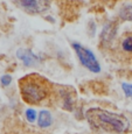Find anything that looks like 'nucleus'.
Segmentation results:
<instances>
[{
	"mask_svg": "<svg viewBox=\"0 0 132 134\" xmlns=\"http://www.w3.org/2000/svg\"><path fill=\"white\" fill-rule=\"evenodd\" d=\"M119 18L124 21H132V5H125L120 8Z\"/></svg>",
	"mask_w": 132,
	"mask_h": 134,
	"instance_id": "nucleus-8",
	"label": "nucleus"
},
{
	"mask_svg": "<svg viewBox=\"0 0 132 134\" xmlns=\"http://www.w3.org/2000/svg\"><path fill=\"white\" fill-rule=\"evenodd\" d=\"M122 48L126 53H132V35H129L122 42Z\"/></svg>",
	"mask_w": 132,
	"mask_h": 134,
	"instance_id": "nucleus-9",
	"label": "nucleus"
},
{
	"mask_svg": "<svg viewBox=\"0 0 132 134\" xmlns=\"http://www.w3.org/2000/svg\"><path fill=\"white\" fill-rule=\"evenodd\" d=\"M20 91L25 102L38 104L47 97V81L39 75H29L20 82Z\"/></svg>",
	"mask_w": 132,
	"mask_h": 134,
	"instance_id": "nucleus-2",
	"label": "nucleus"
},
{
	"mask_svg": "<svg viewBox=\"0 0 132 134\" xmlns=\"http://www.w3.org/2000/svg\"><path fill=\"white\" fill-rule=\"evenodd\" d=\"M38 124L40 127H48L51 124V115L48 111L43 110L40 112L39 114V119H38Z\"/></svg>",
	"mask_w": 132,
	"mask_h": 134,
	"instance_id": "nucleus-7",
	"label": "nucleus"
},
{
	"mask_svg": "<svg viewBox=\"0 0 132 134\" xmlns=\"http://www.w3.org/2000/svg\"><path fill=\"white\" fill-rule=\"evenodd\" d=\"M14 2L30 14L43 13L49 8V0H14Z\"/></svg>",
	"mask_w": 132,
	"mask_h": 134,
	"instance_id": "nucleus-4",
	"label": "nucleus"
},
{
	"mask_svg": "<svg viewBox=\"0 0 132 134\" xmlns=\"http://www.w3.org/2000/svg\"><path fill=\"white\" fill-rule=\"evenodd\" d=\"M122 87H123V91L126 97H132V84L123 83L122 84Z\"/></svg>",
	"mask_w": 132,
	"mask_h": 134,
	"instance_id": "nucleus-10",
	"label": "nucleus"
},
{
	"mask_svg": "<svg viewBox=\"0 0 132 134\" xmlns=\"http://www.w3.org/2000/svg\"><path fill=\"white\" fill-rule=\"evenodd\" d=\"M85 118L95 130L105 132L124 133L130 128V121L123 114L109 112L107 110L92 107L85 112Z\"/></svg>",
	"mask_w": 132,
	"mask_h": 134,
	"instance_id": "nucleus-1",
	"label": "nucleus"
},
{
	"mask_svg": "<svg viewBox=\"0 0 132 134\" xmlns=\"http://www.w3.org/2000/svg\"><path fill=\"white\" fill-rule=\"evenodd\" d=\"M26 117H27V119L29 120V121H34L35 118H36V112H35V110L28 109L27 111H26Z\"/></svg>",
	"mask_w": 132,
	"mask_h": 134,
	"instance_id": "nucleus-11",
	"label": "nucleus"
},
{
	"mask_svg": "<svg viewBox=\"0 0 132 134\" xmlns=\"http://www.w3.org/2000/svg\"><path fill=\"white\" fill-rule=\"evenodd\" d=\"M72 48H74L75 53H76L77 57L80 58L81 63L83 64L87 69H89L92 72H99L101 71V65L98 63L97 58L95 57V55L89 50V49L82 47L80 43L74 42L72 43Z\"/></svg>",
	"mask_w": 132,
	"mask_h": 134,
	"instance_id": "nucleus-3",
	"label": "nucleus"
},
{
	"mask_svg": "<svg viewBox=\"0 0 132 134\" xmlns=\"http://www.w3.org/2000/svg\"><path fill=\"white\" fill-rule=\"evenodd\" d=\"M17 57L19 58V60H21L24 62L25 65H27V66L35 65V64L40 61V58H39L34 53L28 50V49H19V50L17 51Z\"/></svg>",
	"mask_w": 132,
	"mask_h": 134,
	"instance_id": "nucleus-5",
	"label": "nucleus"
},
{
	"mask_svg": "<svg viewBox=\"0 0 132 134\" xmlns=\"http://www.w3.org/2000/svg\"><path fill=\"white\" fill-rule=\"evenodd\" d=\"M1 84L2 85H5V86H7V85H9L11 84V81H12V78H11V76L9 75H5V76H2L1 77Z\"/></svg>",
	"mask_w": 132,
	"mask_h": 134,
	"instance_id": "nucleus-12",
	"label": "nucleus"
},
{
	"mask_svg": "<svg viewBox=\"0 0 132 134\" xmlns=\"http://www.w3.org/2000/svg\"><path fill=\"white\" fill-rule=\"evenodd\" d=\"M116 33H117V25L115 22H109L104 26L102 30V34H101V40L102 42L109 43L112 41V38L115 37Z\"/></svg>",
	"mask_w": 132,
	"mask_h": 134,
	"instance_id": "nucleus-6",
	"label": "nucleus"
}]
</instances>
